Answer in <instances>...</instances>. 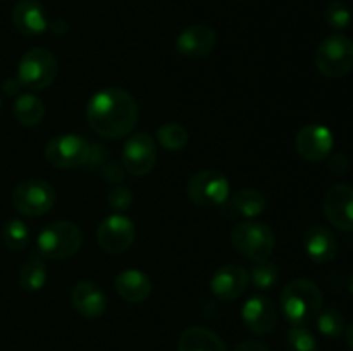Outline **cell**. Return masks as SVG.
Returning a JSON list of instances; mask_svg holds the SVG:
<instances>
[{
  "label": "cell",
  "mask_w": 353,
  "mask_h": 351,
  "mask_svg": "<svg viewBox=\"0 0 353 351\" xmlns=\"http://www.w3.org/2000/svg\"><path fill=\"white\" fill-rule=\"evenodd\" d=\"M86 120L93 133L107 140H119L134 129L138 103L123 88H103L90 98Z\"/></svg>",
  "instance_id": "obj_1"
},
{
  "label": "cell",
  "mask_w": 353,
  "mask_h": 351,
  "mask_svg": "<svg viewBox=\"0 0 353 351\" xmlns=\"http://www.w3.org/2000/svg\"><path fill=\"white\" fill-rule=\"evenodd\" d=\"M279 305L292 326L305 327L314 322L323 310V291L309 279H293L283 288Z\"/></svg>",
  "instance_id": "obj_2"
},
{
  "label": "cell",
  "mask_w": 353,
  "mask_h": 351,
  "mask_svg": "<svg viewBox=\"0 0 353 351\" xmlns=\"http://www.w3.org/2000/svg\"><path fill=\"white\" fill-rule=\"evenodd\" d=\"M83 233L71 220H55L41 229L37 237V250L43 260H65L79 251Z\"/></svg>",
  "instance_id": "obj_3"
},
{
  "label": "cell",
  "mask_w": 353,
  "mask_h": 351,
  "mask_svg": "<svg viewBox=\"0 0 353 351\" xmlns=\"http://www.w3.org/2000/svg\"><path fill=\"white\" fill-rule=\"evenodd\" d=\"M231 244L252 262L268 260L274 251L276 237L271 227L259 220H243L231 229Z\"/></svg>",
  "instance_id": "obj_4"
},
{
  "label": "cell",
  "mask_w": 353,
  "mask_h": 351,
  "mask_svg": "<svg viewBox=\"0 0 353 351\" xmlns=\"http://www.w3.org/2000/svg\"><path fill=\"white\" fill-rule=\"evenodd\" d=\"M314 61L324 78H343L353 69V41L341 33L330 34L319 43Z\"/></svg>",
  "instance_id": "obj_5"
},
{
  "label": "cell",
  "mask_w": 353,
  "mask_h": 351,
  "mask_svg": "<svg viewBox=\"0 0 353 351\" xmlns=\"http://www.w3.org/2000/svg\"><path fill=\"white\" fill-rule=\"evenodd\" d=\"M55 76H57V61L47 48H31L21 57L17 81L23 88L40 92L54 83Z\"/></svg>",
  "instance_id": "obj_6"
},
{
  "label": "cell",
  "mask_w": 353,
  "mask_h": 351,
  "mask_svg": "<svg viewBox=\"0 0 353 351\" xmlns=\"http://www.w3.org/2000/svg\"><path fill=\"white\" fill-rule=\"evenodd\" d=\"M186 195L199 206H223L231 196V186L219 171H200L188 179Z\"/></svg>",
  "instance_id": "obj_7"
},
{
  "label": "cell",
  "mask_w": 353,
  "mask_h": 351,
  "mask_svg": "<svg viewBox=\"0 0 353 351\" xmlns=\"http://www.w3.org/2000/svg\"><path fill=\"white\" fill-rule=\"evenodd\" d=\"M92 143L78 134H59L45 148V158L52 167L76 169L90 164Z\"/></svg>",
  "instance_id": "obj_8"
},
{
  "label": "cell",
  "mask_w": 353,
  "mask_h": 351,
  "mask_svg": "<svg viewBox=\"0 0 353 351\" xmlns=\"http://www.w3.org/2000/svg\"><path fill=\"white\" fill-rule=\"evenodd\" d=\"M55 203V191L43 179H26L12 191V205L21 215L40 217Z\"/></svg>",
  "instance_id": "obj_9"
},
{
  "label": "cell",
  "mask_w": 353,
  "mask_h": 351,
  "mask_svg": "<svg viewBox=\"0 0 353 351\" xmlns=\"http://www.w3.org/2000/svg\"><path fill=\"white\" fill-rule=\"evenodd\" d=\"M137 240V226L124 213H112L105 217L97 229V241L109 255H119L130 250Z\"/></svg>",
  "instance_id": "obj_10"
},
{
  "label": "cell",
  "mask_w": 353,
  "mask_h": 351,
  "mask_svg": "<svg viewBox=\"0 0 353 351\" xmlns=\"http://www.w3.org/2000/svg\"><path fill=\"white\" fill-rule=\"evenodd\" d=\"M157 162V145L147 133H134L123 147V165L131 176H147Z\"/></svg>",
  "instance_id": "obj_11"
},
{
  "label": "cell",
  "mask_w": 353,
  "mask_h": 351,
  "mask_svg": "<svg viewBox=\"0 0 353 351\" xmlns=\"http://www.w3.org/2000/svg\"><path fill=\"white\" fill-rule=\"evenodd\" d=\"M334 136L330 127L323 124H307L296 133L295 148L307 162H323L331 155Z\"/></svg>",
  "instance_id": "obj_12"
},
{
  "label": "cell",
  "mask_w": 353,
  "mask_h": 351,
  "mask_svg": "<svg viewBox=\"0 0 353 351\" xmlns=\"http://www.w3.org/2000/svg\"><path fill=\"white\" fill-rule=\"evenodd\" d=\"M326 219L340 231H353V188L348 184H334L323 200Z\"/></svg>",
  "instance_id": "obj_13"
},
{
  "label": "cell",
  "mask_w": 353,
  "mask_h": 351,
  "mask_svg": "<svg viewBox=\"0 0 353 351\" xmlns=\"http://www.w3.org/2000/svg\"><path fill=\"white\" fill-rule=\"evenodd\" d=\"M241 319L250 332L265 336L272 332L278 323V310L269 296H252L241 306Z\"/></svg>",
  "instance_id": "obj_14"
},
{
  "label": "cell",
  "mask_w": 353,
  "mask_h": 351,
  "mask_svg": "<svg viewBox=\"0 0 353 351\" xmlns=\"http://www.w3.org/2000/svg\"><path fill=\"white\" fill-rule=\"evenodd\" d=\"M217 45V33L207 24L185 28L176 38V52L186 58L209 57Z\"/></svg>",
  "instance_id": "obj_15"
},
{
  "label": "cell",
  "mask_w": 353,
  "mask_h": 351,
  "mask_svg": "<svg viewBox=\"0 0 353 351\" xmlns=\"http://www.w3.org/2000/svg\"><path fill=\"white\" fill-rule=\"evenodd\" d=\"M248 288V272L241 265L228 264L217 268L210 279V291L217 299L233 301Z\"/></svg>",
  "instance_id": "obj_16"
},
{
  "label": "cell",
  "mask_w": 353,
  "mask_h": 351,
  "mask_svg": "<svg viewBox=\"0 0 353 351\" xmlns=\"http://www.w3.org/2000/svg\"><path fill=\"white\" fill-rule=\"evenodd\" d=\"M71 301L83 319H100L107 312L109 299L105 291L93 281L76 282L71 291Z\"/></svg>",
  "instance_id": "obj_17"
},
{
  "label": "cell",
  "mask_w": 353,
  "mask_h": 351,
  "mask_svg": "<svg viewBox=\"0 0 353 351\" xmlns=\"http://www.w3.org/2000/svg\"><path fill=\"white\" fill-rule=\"evenodd\" d=\"M12 24L24 36H38L48 28L45 7L38 0H19L12 9Z\"/></svg>",
  "instance_id": "obj_18"
},
{
  "label": "cell",
  "mask_w": 353,
  "mask_h": 351,
  "mask_svg": "<svg viewBox=\"0 0 353 351\" xmlns=\"http://www.w3.org/2000/svg\"><path fill=\"white\" fill-rule=\"evenodd\" d=\"M303 248L314 264L326 265L336 258V236L324 226H312L303 234Z\"/></svg>",
  "instance_id": "obj_19"
},
{
  "label": "cell",
  "mask_w": 353,
  "mask_h": 351,
  "mask_svg": "<svg viewBox=\"0 0 353 351\" xmlns=\"http://www.w3.org/2000/svg\"><path fill=\"white\" fill-rule=\"evenodd\" d=\"M116 292L128 303H141L150 296L152 281L145 272L138 268H124L114 281Z\"/></svg>",
  "instance_id": "obj_20"
},
{
  "label": "cell",
  "mask_w": 353,
  "mask_h": 351,
  "mask_svg": "<svg viewBox=\"0 0 353 351\" xmlns=\"http://www.w3.org/2000/svg\"><path fill=\"white\" fill-rule=\"evenodd\" d=\"M224 205H228L226 215H230V219L243 217L245 220H250L264 212L265 206H268V198L259 189L243 188L233 193V196H230V200Z\"/></svg>",
  "instance_id": "obj_21"
},
{
  "label": "cell",
  "mask_w": 353,
  "mask_h": 351,
  "mask_svg": "<svg viewBox=\"0 0 353 351\" xmlns=\"http://www.w3.org/2000/svg\"><path fill=\"white\" fill-rule=\"evenodd\" d=\"M178 351H228V346L214 330L193 326L183 330L179 336Z\"/></svg>",
  "instance_id": "obj_22"
},
{
  "label": "cell",
  "mask_w": 353,
  "mask_h": 351,
  "mask_svg": "<svg viewBox=\"0 0 353 351\" xmlns=\"http://www.w3.org/2000/svg\"><path fill=\"white\" fill-rule=\"evenodd\" d=\"M12 112L17 123L26 127H33L43 120L45 105L33 93H21L14 102Z\"/></svg>",
  "instance_id": "obj_23"
},
{
  "label": "cell",
  "mask_w": 353,
  "mask_h": 351,
  "mask_svg": "<svg viewBox=\"0 0 353 351\" xmlns=\"http://www.w3.org/2000/svg\"><path fill=\"white\" fill-rule=\"evenodd\" d=\"M47 282V265H45L43 258L31 257L26 264L21 267L19 272V286L21 289L28 292L40 291Z\"/></svg>",
  "instance_id": "obj_24"
},
{
  "label": "cell",
  "mask_w": 353,
  "mask_h": 351,
  "mask_svg": "<svg viewBox=\"0 0 353 351\" xmlns=\"http://www.w3.org/2000/svg\"><path fill=\"white\" fill-rule=\"evenodd\" d=\"M157 141L168 151H181L190 141L188 129L178 123H168L157 129Z\"/></svg>",
  "instance_id": "obj_25"
},
{
  "label": "cell",
  "mask_w": 353,
  "mask_h": 351,
  "mask_svg": "<svg viewBox=\"0 0 353 351\" xmlns=\"http://www.w3.org/2000/svg\"><path fill=\"white\" fill-rule=\"evenodd\" d=\"M316 326L317 330L330 339H338V337L343 336L345 329H347L345 317L336 308L321 310L316 317Z\"/></svg>",
  "instance_id": "obj_26"
},
{
  "label": "cell",
  "mask_w": 353,
  "mask_h": 351,
  "mask_svg": "<svg viewBox=\"0 0 353 351\" xmlns=\"http://www.w3.org/2000/svg\"><path fill=\"white\" fill-rule=\"evenodd\" d=\"M2 243L7 250L21 251L30 243V229L21 219L7 220L2 227Z\"/></svg>",
  "instance_id": "obj_27"
},
{
  "label": "cell",
  "mask_w": 353,
  "mask_h": 351,
  "mask_svg": "<svg viewBox=\"0 0 353 351\" xmlns=\"http://www.w3.org/2000/svg\"><path fill=\"white\" fill-rule=\"evenodd\" d=\"M250 279L252 284L255 286L257 289H271L278 284L279 281V268L274 262L269 260H261L255 262L254 267L250 270Z\"/></svg>",
  "instance_id": "obj_28"
},
{
  "label": "cell",
  "mask_w": 353,
  "mask_h": 351,
  "mask_svg": "<svg viewBox=\"0 0 353 351\" xmlns=\"http://www.w3.org/2000/svg\"><path fill=\"white\" fill-rule=\"evenodd\" d=\"M286 351H319V344L307 327L292 326L286 334Z\"/></svg>",
  "instance_id": "obj_29"
},
{
  "label": "cell",
  "mask_w": 353,
  "mask_h": 351,
  "mask_svg": "<svg viewBox=\"0 0 353 351\" xmlns=\"http://www.w3.org/2000/svg\"><path fill=\"white\" fill-rule=\"evenodd\" d=\"M324 19H326L327 26L341 31L350 26L352 9L348 7V3L341 2V0H334V2L327 3V7L324 9Z\"/></svg>",
  "instance_id": "obj_30"
},
{
  "label": "cell",
  "mask_w": 353,
  "mask_h": 351,
  "mask_svg": "<svg viewBox=\"0 0 353 351\" xmlns=\"http://www.w3.org/2000/svg\"><path fill=\"white\" fill-rule=\"evenodd\" d=\"M107 203L112 210H116L117 213L124 212V210L131 209V203H133V191H131L128 186H116V188L110 189V193L107 195Z\"/></svg>",
  "instance_id": "obj_31"
},
{
  "label": "cell",
  "mask_w": 353,
  "mask_h": 351,
  "mask_svg": "<svg viewBox=\"0 0 353 351\" xmlns=\"http://www.w3.org/2000/svg\"><path fill=\"white\" fill-rule=\"evenodd\" d=\"M330 169L334 172V174H345V172L350 169V160H348L345 155L336 153L334 157H331Z\"/></svg>",
  "instance_id": "obj_32"
},
{
  "label": "cell",
  "mask_w": 353,
  "mask_h": 351,
  "mask_svg": "<svg viewBox=\"0 0 353 351\" xmlns=\"http://www.w3.org/2000/svg\"><path fill=\"white\" fill-rule=\"evenodd\" d=\"M233 351H269V348L265 346L262 341L247 339V341H241L240 344H236Z\"/></svg>",
  "instance_id": "obj_33"
},
{
  "label": "cell",
  "mask_w": 353,
  "mask_h": 351,
  "mask_svg": "<svg viewBox=\"0 0 353 351\" xmlns=\"http://www.w3.org/2000/svg\"><path fill=\"white\" fill-rule=\"evenodd\" d=\"M21 88H23V86H21V83L17 81V78L16 79H14V78L6 79V81H3V85H2L3 93H6V95H9V96L19 93Z\"/></svg>",
  "instance_id": "obj_34"
},
{
  "label": "cell",
  "mask_w": 353,
  "mask_h": 351,
  "mask_svg": "<svg viewBox=\"0 0 353 351\" xmlns=\"http://www.w3.org/2000/svg\"><path fill=\"white\" fill-rule=\"evenodd\" d=\"M345 336H347V344L348 348L353 351V322L345 329Z\"/></svg>",
  "instance_id": "obj_35"
},
{
  "label": "cell",
  "mask_w": 353,
  "mask_h": 351,
  "mask_svg": "<svg viewBox=\"0 0 353 351\" xmlns=\"http://www.w3.org/2000/svg\"><path fill=\"white\" fill-rule=\"evenodd\" d=\"M348 289H350V292H352V296H353V272H352L350 279H348Z\"/></svg>",
  "instance_id": "obj_36"
},
{
  "label": "cell",
  "mask_w": 353,
  "mask_h": 351,
  "mask_svg": "<svg viewBox=\"0 0 353 351\" xmlns=\"http://www.w3.org/2000/svg\"><path fill=\"white\" fill-rule=\"evenodd\" d=\"M0 112H2V96H0Z\"/></svg>",
  "instance_id": "obj_37"
}]
</instances>
